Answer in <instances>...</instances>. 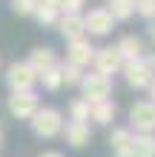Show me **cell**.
<instances>
[{
  "instance_id": "1",
  "label": "cell",
  "mask_w": 155,
  "mask_h": 157,
  "mask_svg": "<svg viewBox=\"0 0 155 157\" xmlns=\"http://www.w3.org/2000/svg\"><path fill=\"white\" fill-rule=\"evenodd\" d=\"M63 123H66V120H63V112H60V109H55V106H40L38 112L32 114V120H29L32 134H35V137H40V140L60 137Z\"/></svg>"
},
{
  "instance_id": "2",
  "label": "cell",
  "mask_w": 155,
  "mask_h": 157,
  "mask_svg": "<svg viewBox=\"0 0 155 157\" xmlns=\"http://www.w3.org/2000/svg\"><path fill=\"white\" fill-rule=\"evenodd\" d=\"M3 80H6L9 91H35V89H38V71H35L26 60L9 63Z\"/></svg>"
},
{
  "instance_id": "3",
  "label": "cell",
  "mask_w": 155,
  "mask_h": 157,
  "mask_svg": "<svg viewBox=\"0 0 155 157\" xmlns=\"http://www.w3.org/2000/svg\"><path fill=\"white\" fill-rule=\"evenodd\" d=\"M129 128L135 134H155V103L147 100H135L129 106Z\"/></svg>"
},
{
  "instance_id": "4",
  "label": "cell",
  "mask_w": 155,
  "mask_h": 157,
  "mask_svg": "<svg viewBox=\"0 0 155 157\" xmlns=\"http://www.w3.org/2000/svg\"><path fill=\"white\" fill-rule=\"evenodd\" d=\"M78 89H80V97L84 100L101 103V100H109V94H112V77L98 75V71H86Z\"/></svg>"
},
{
  "instance_id": "5",
  "label": "cell",
  "mask_w": 155,
  "mask_h": 157,
  "mask_svg": "<svg viewBox=\"0 0 155 157\" xmlns=\"http://www.w3.org/2000/svg\"><path fill=\"white\" fill-rule=\"evenodd\" d=\"M6 109L14 120H26L29 123L32 114L40 109V97H38V91H12L6 97Z\"/></svg>"
},
{
  "instance_id": "6",
  "label": "cell",
  "mask_w": 155,
  "mask_h": 157,
  "mask_svg": "<svg viewBox=\"0 0 155 157\" xmlns=\"http://www.w3.org/2000/svg\"><path fill=\"white\" fill-rule=\"evenodd\" d=\"M84 29L89 37H106V34L115 32V20L112 14H109L106 6H95L89 9V12H84Z\"/></svg>"
},
{
  "instance_id": "7",
  "label": "cell",
  "mask_w": 155,
  "mask_h": 157,
  "mask_svg": "<svg viewBox=\"0 0 155 157\" xmlns=\"http://www.w3.org/2000/svg\"><path fill=\"white\" fill-rule=\"evenodd\" d=\"M124 69V57L115 46H104V49H95V57H92V71L98 75H106V77H115L121 75Z\"/></svg>"
},
{
  "instance_id": "8",
  "label": "cell",
  "mask_w": 155,
  "mask_h": 157,
  "mask_svg": "<svg viewBox=\"0 0 155 157\" xmlns=\"http://www.w3.org/2000/svg\"><path fill=\"white\" fill-rule=\"evenodd\" d=\"M92 57H95V46L89 37H78L66 43V63H75L80 69H89L92 66Z\"/></svg>"
},
{
  "instance_id": "9",
  "label": "cell",
  "mask_w": 155,
  "mask_h": 157,
  "mask_svg": "<svg viewBox=\"0 0 155 157\" xmlns=\"http://www.w3.org/2000/svg\"><path fill=\"white\" fill-rule=\"evenodd\" d=\"M121 75L126 80V86L129 89H147L149 83H152V71L144 66V60H126L124 63V69H121Z\"/></svg>"
},
{
  "instance_id": "10",
  "label": "cell",
  "mask_w": 155,
  "mask_h": 157,
  "mask_svg": "<svg viewBox=\"0 0 155 157\" xmlns=\"http://www.w3.org/2000/svg\"><path fill=\"white\" fill-rule=\"evenodd\" d=\"M60 137L66 140L72 149H86L89 143H92V128H89V123H63V132Z\"/></svg>"
},
{
  "instance_id": "11",
  "label": "cell",
  "mask_w": 155,
  "mask_h": 157,
  "mask_svg": "<svg viewBox=\"0 0 155 157\" xmlns=\"http://www.w3.org/2000/svg\"><path fill=\"white\" fill-rule=\"evenodd\" d=\"M55 29L60 32V37L72 43L78 37H86V29H84V14H60L58 23H55Z\"/></svg>"
},
{
  "instance_id": "12",
  "label": "cell",
  "mask_w": 155,
  "mask_h": 157,
  "mask_svg": "<svg viewBox=\"0 0 155 157\" xmlns=\"http://www.w3.org/2000/svg\"><path fill=\"white\" fill-rule=\"evenodd\" d=\"M26 63H29V66L38 71H46V69H52V66H58V52L52 49V46H35V49L29 52V57H26Z\"/></svg>"
},
{
  "instance_id": "13",
  "label": "cell",
  "mask_w": 155,
  "mask_h": 157,
  "mask_svg": "<svg viewBox=\"0 0 155 157\" xmlns=\"http://www.w3.org/2000/svg\"><path fill=\"white\" fill-rule=\"evenodd\" d=\"M132 128L129 126H112V132H109V149L115 151V157L121 154H129V146H132Z\"/></svg>"
},
{
  "instance_id": "14",
  "label": "cell",
  "mask_w": 155,
  "mask_h": 157,
  "mask_svg": "<svg viewBox=\"0 0 155 157\" xmlns=\"http://www.w3.org/2000/svg\"><path fill=\"white\" fill-rule=\"evenodd\" d=\"M115 49L121 52L124 63H126V60H141L144 52H147V49H144V40L138 37V34H124V37L115 43Z\"/></svg>"
},
{
  "instance_id": "15",
  "label": "cell",
  "mask_w": 155,
  "mask_h": 157,
  "mask_svg": "<svg viewBox=\"0 0 155 157\" xmlns=\"http://www.w3.org/2000/svg\"><path fill=\"white\" fill-rule=\"evenodd\" d=\"M118 117V106L112 100H101V103H92L89 109V120H92L95 126H112Z\"/></svg>"
},
{
  "instance_id": "16",
  "label": "cell",
  "mask_w": 155,
  "mask_h": 157,
  "mask_svg": "<svg viewBox=\"0 0 155 157\" xmlns=\"http://www.w3.org/2000/svg\"><path fill=\"white\" fill-rule=\"evenodd\" d=\"M132 157H155V134H132Z\"/></svg>"
},
{
  "instance_id": "17",
  "label": "cell",
  "mask_w": 155,
  "mask_h": 157,
  "mask_svg": "<svg viewBox=\"0 0 155 157\" xmlns=\"http://www.w3.org/2000/svg\"><path fill=\"white\" fill-rule=\"evenodd\" d=\"M106 9L115 23H126L129 17H135V0H109Z\"/></svg>"
},
{
  "instance_id": "18",
  "label": "cell",
  "mask_w": 155,
  "mask_h": 157,
  "mask_svg": "<svg viewBox=\"0 0 155 157\" xmlns=\"http://www.w3.org/2000/svg\"><path fill=\"white\" fill-rule=\"evenodd\" d=\"M32 17H35L40 26H55V23H58V17H60V12L49 3V0H38V6H35Z\"/></svg>"
},
{
  "instance_id": "19",
  "label": "cell",
  "mask_w": 155,
  "mask_h": 157,
  "mask_svg": "<svg viewBox=\"0 0 155 157\" xmlns=\"http://www.w3.org/2000/svg\"><path fill=\"white\" fill-rule=\"evenodd\" d=\"M38 86H43L46 91H60L63 89L60 63H58V66H52V69H46V71H40V75H38Z\"/></svg>"
},
{
  "instance_id": "20",
  "label": "cell",
  "mask_w": 155,
  "mask_h": 157,
  "mask_svg": "<svg viewBox=\"0 0 155 157\" xmlns=\"http://www.w3.org/2000/svg\"><path fill=\"white\" fill-rule=\"evenodd\" d=\"M89 109H92V103L84 97H75L69 103V120L72 123H89Z\"/></svg>"
},
{
  "instance_id": "21",
  "label": "cell",
  "mask_w": 155,
  "mask_h": 157,
  "mask_svg": "<svg viewBox=\"0 0 155 157\" xmlns=\"http://www.w3.org/2000/svg\"><path fill=\"white\" fill-rule=\"evenodd\" d=\"M60 75H63V86H80L86 69H80V66H75V63H66V60H63L60 63Z\"/></svg>"
},
{
  "instance_id": "22",
  "label": "cell",
  "mask_w": 155,
  "mask_h": 157,
  "mask_svg": "<svg viewBox=\"0 0 155 157\" xmlns=\"http://www.w3.org/2000/svg\"><path fill=\"white\" fill-rule=\"evenodd\" d=\"M49 3L58 9L60 14H84L86 0H49Z\"/></svg>"
},
{
  "instance_id": "23",
  "label": "cell",
  "mask_w": 155,
  "mask_h": 157,
  "mask_svg": "<svg viewBox=\"0 0 155 157\" xmlns=\"http://www.w3.org/2000/svg\"><path fill=\"white\" fill-rule=\"evenodd\" d=\"M12 12L14 14H20V17H32V12H35V6H38V0H12Z\"/></svg>"
},
{
  "instance_id": "24",
  "label": "cell",
  "mask_w": 155,
  "mask_h": 157,
  "mask_svg": "<svg viewBox=\"0 0 155 157\" xmlns=\"http://www.w3.org/2000/svg\"><path fill=\"white\" fill-rule=\"evenodd\" d=\"M135 14L144 20H155V0H135Z\"/></svg>"
},
{
  "instance_id": "25",
  "label": "cell",
  "mask_w": 155,
  "mask_h": 157,
  "mask_svg": "<svg viewBox=\"0 0 155 157\" xmlns=\"http://www.w3.org/2000/svg\"><path fill=\"white\" fill-rule=\"evenodd\" d=\"M141 60H144V66H147L152 75H155V52H144V57H141Z\"/></svg>"
},
{
  "instance_id": "26",
  "label": "cell",
  "mask_w": 155,
  "mask_h": 157,
  "mask_svg": "<svg viewBox=\"0 0 155 157\" xmlns=\"http://www.w3.org/2000/svg\"><path fill=\"white\" fill-rule=\"evenodd\" d=\"M38 157H66L63 151H55V149H49V151H40Z\"/></svg>"
},
{
  "instance_id": "27",
  "label": "cell",
  "mask_w": 155,
  "mask_h": 157,
  "mask_svg": "<svg viewBox=\"0 0 155 157\" xmlns=\"http://www.w3.org/2000/svg\"><path fill=\"white\" fill-rule=\"evenodd\" d=\"M147 89H149V100H152V103H155V77H152V83H149V86H147Z\"/></svg>"
},
{
  "instance_id": "28",
  "label": "cell",
  "mask_w": 155,
  "mask_h": 157,
  "mask_svg": "<svg viewBox=\"0 0 155 157\" xmlns=\"http://www.w3.org/2000/svg\"><path fill=\"white\" fill-rule=\"evenodd\" d=\"M147 32H149V40L155 43V20H149V29H147Z\"/></svg>"
},
{
  "instance_id": "29",
  "label": "cell",
  "mask_w": 155,
  "mask_h": 157,
  "mask_svg": "<svg viewBox=\"0 0 155 157\" xmlns=\"http://www.w3.org/2000/svg\"><path fill=\"white\" fill-rule=\"evenodd\" d=\"M3 143H6V134H3V126H0V151H3Z\"/></svg>"
},
{
  "instance_id": "30",
  "label": "cell",
  "mask_w": 155,
  "mask_h": 157,
  "mask_svg": "<svg viewBox=\"0 0 155 157\" xmlns=\"http://www.w3.org/2000/svg\"><path fill=\"white\" fill-rule=\"evenodd\" d=\"M121 157H132V154H121Z\"/></svg>"
},
{
  "instance_id": "31",
  "label": "cell",
  "mask_w": 155,
  "mask_h": 157,
  "mask_svg": "<svg viewBox=\"0 0 155 157\" xmlns=\"http://www.w3.org/2000/svg\"><path fill=\"white\" fill-rule=\"evenodd\" d=\"M106 3H109V0H106Z\"/></svg>"
}]
</instances>
